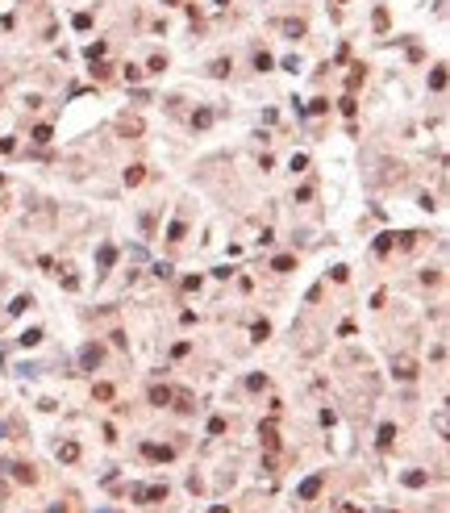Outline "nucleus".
Listing matches in <instances>:
<instances>
[{
	"label": "nucleus",
	"instance_id": "nucleus-1",
	"mask_svg": "<svg viewBox=\"0 0 450 513\" xmlns=\"http://www.w3.org/2000/svg\"><path fill=\"white\" fill-rule=\"evenodd\" d=\"M5 471L17 480V484H34V480H38V476H34V467H29V463H17V459H9V463H5Z\"/></svg>",
	"mask_w": 450,
	"mask_h": 513
},
{
	"label": "nucleus",
	"instance_id": "nucleus-2",
	"mask_svg": "<svg viewBox=\"0 0 450 513\" xmlns=\"http://www.w3.org/2000/svg\"><path fill=\"white\" fill-rule=\"evenodd\" d=\"M142 455L154 459V463H167V459H175V446H154V442H146V446H142Z\"/></svg>",
	"mask_w": 450,
	"mask_h": 513
},
{
	"label": "nucleus",
	"instance_id": "nucleus-3",
	"mask_svg": "<svg viewBox=\"0 0 450 513\" xmlns=\"http://www.w3.org/2000/svg\"><path fill=\"white\" fill-rule=\"evenodd\" d=\"M100 355H105V350H100V346H96V342H88V346L79 350V367H84V371H92L96 363H100Z\"/></svg>",
	"mask_w": 450,
	"mask_h": 513
},
{
	"label": "nucleus",
	"instance_id": "nucleus-4",
	"mask_svg": "<svg viewBox=\"0 0 450 513\" xmlns=\"http://www.w3.org/2000/svg\"><path fill=\"white\" fill-rule=\"evenodd\" d=\"M392 371H396L400 380H413V376H417V359H413V355H400V359H392Z\"/></svg>",
	"mask_w": 450,
	"mask_h": 513
},
{
	"label": "nucleus",
	"instance_id": "nucleus-5",
	"mask_svg": "<svg viewBox=\"0 0 450 513\" xmlns=\"http://www.w3.org/2000/svg\"><path fill=\"white\" fill-rule=\"evenodd\" d=\"M321 484H325V480H321V476H309V480H304V484L296 488V497H300V501H313V497L321 492Z\"/></svg>",
	"mask_w": 450,
	"mask_h": 513
},
{
	"label": "nucleus",
	"instance_id": "nucleus-6",
	"mask_svg": "<svg viewBox=\"0 0 450 513\" xmlns=\"http://www.w3.org/2000/svg\"><path fill=\"white\" fill-rule=\"evenodd\" d=\"M392 442H396V426H392V422H383V426H379L375 446H379V451H392Z\"/></svg>",
	"mask_w": 450,
	"mask_h": 513
},
{
	"label": "nucleus",
	"instance_id": "nucleus-7",
	"mask_svg": "<svg viewBox=\"0 0 450 513\" xmlns=\"http://www.w3.org/2000/svg\"><path fill=\"white\" fill-rule=\"evenodd\" d=\"M171 401H175V392L167 388V384H154V388H150V405L163 409V405H171Z\"/></svg>",
	"mask_w": 450,
	"mask_h": 513
},
{
	"label": "nucleus",
	"instance_id": "nucleus-8",
	"mask_svg": "<svg viewBox=\"0 0 450 513\" xmlns=\"http://www.w3.org/2000/svg\"><path fill=\"white\" fill-rule=\"evenodd\" d=\"M113 259H117V250H113L109 242H105L100 250H96V267H100V271H109V267H113Z\"/></svg>",
	"mask_w": 450,
	"mask_h": 513
},
{
	"label": "nucleus",
	"instance_id": "nucleus-9",
	"mask_svg": "<svg viewBox=\"0 0 450 513\" xmlns=\"http://www.w3.org/2000/svg\"><path fill=\"white\" fill-rule=\"evenodd\" d=\"M230 71H234V63H230V58H213V63H209V75H217V80H225Z\"/></svg>",
	"mask_w": 450,
	"mask_h": 513
},
{
	"label": "nucleus",
	"instance_id": "nucleus-10",
	"mask_svg": "<svg viewBox=\"0 0 450 513\" xmlns=\"http://www.w3.org/2000/svg\"><path fill=\"white\" fill-rule=\"evenodd\" d=\"M79 459V442H63L58 446V463H75Z\"/></svg>",
	"mask_w": 450,
	"mask_h": 513
},
{
	"label": "nucleus",
	"instance_id": "nucleus-11",
	"mask_svg": "<svg viewBox=\"0 0 450 513\" xmlns=\"http://www.w3.org/2000/svg\"><path fill=\"white\" fill-rule=\"evenodd\" d=\"M425 484H429L425 471H404V488H425Z\"/></svg>",
	"mask_w": 450,
	"mask_h": 513
},
{
	"label": "nucleus",
	"instance_id": "nucleus-12",
	"mask_svg": "<svg viewBox=\"0 0 450 513\" xmlns=\"http://www.w3.org/2000/svg\"><path fill=\"white\" fill-rule=\"evenodd\" d=\"M259 438H263V446H279V438H275V422H267V426H259Z\"/></svg>",
	"mask_w": 450,
	"mask_h": 513
},
{
	"label": "nucleus",
	"instance_id": "nucleus-13",
	"mask_svg": "<svg viewBox=\"0 0 450 513\" xmlns=\"http://www.w3.org/2000/svg\"><path fill=\"white\" fill-rule=\"evenodd\" d=\"M142 501H167V484H150V488H142Z\"/></svg>",
	"mask_w": 450,
	"mask_h": 513
},
{
	"label": "nucleus",
	"instance_id": "nucleus-14",
	"mask_svg": "<svg viewBox=\"0 0 450 513\" xmlns=\"http://www.w3.org/2000/svg\"><path fill=\"white\" fill-rule=\"evenodd\" d=\"M279 29H283L288 38H300V34H304V21H279Z\"/></svg>",
	"mask_w": 450,
	"mask_h": 513
},
{
	"label": "nucleus",
	"instance_id": "nucleus-15",
	"mask_svg": "<svg viewBox=\"0 0 450 513\" xmlns=\"http://www.w3.org/2000/svg\"><path fill=\"white\" fill-rule=\"evenodd\" d=\"M275 67V58L267 54V50H259V54H254V71H271Z\"/></svg>",
	"mask_w": 450,
	"mask_h": 513
},
{
	"label": "nucleus",
	"instance_id": "nucleus-16",
	"mask_svg": "<svg viewBox=\"0 0 450 513\" xmlns=\"http://www.w3.org/2000/svg\"><path fill=\"white\" fill-rule=\"evenodd\" d=\"M204 125H213V113H209V109L192 113V130H204Z\"/></svg>",
	"mask_w": 450,
	"mask_h": 513
},
{
	"label": "nucleus",
	"instance_id": "nucleus-17",
	"mask_svg": "<svg viewBox=\"0 0 450 513\" xmlns=\"http://www.w3.org/2000/svg\"><path fill=\"white\" fill-rule=\"evenodd\" d=\"M292 267H296L292 254H279V259H271V271H292Z\"/></svg>",
	"mask_w": 450,
	"mask_h": 513
},
{
	"label": "nucleus",
	"instance_id": "nucleus-18",
	"mask_svg": "<svg viewBox=\"0 0 450 513\" xmlns=\"http://www.w3.org/2000/svg\"><path fill=\"white\" fill-rule=\"evenodd\" d=\"M142 175H146V167H142V163H134L130 171H125V184H130V188H134V184H142Z\"/></svg>",
	"mask_w": 450,
	"mask_h": 513
},
{
	"label": "nucleus",
	"instance_id": "nucleus-19",
	"mask_svg": "<svg viewBox=\"0 0 450 513\" xmlns=\"http://www.w3.org/2000/svg\"><path fill=\"white\" fill-rule=\"evenodd\" d=\"M183 234H188L183 221H171V226H167V238H171V242H183Z\"/></svg>",
	"mask_w": 450,
	"mask_h": 513
},
{
	"label": "nucleus",
	"instance_id": "nucleus-20",
	"mask_svg": "<svg viewBox=\"0 0 450 513\" xmlns=\"http://www.w3.org/2000/svg\"><path fill=\"white\" fill-rule=\"evenodd\" d=\"M429 88H434V92H442V88H446V67H434V75H429Z\"/></svg>",
	"mask_w": 450,
	"mask_h": 513
},
{
	"label": "nucleus",
	"instance_id": "nucleus-21",
	"mask_svg": "<svg viewBox=\"0 0 450 513\" xmlns=\"http://www.w3.org/2000/svg\"><path fill=\"white\" fill-rule=\"evenodd\" d=\"M392 238H396V234H379V238H375V254H388V250H392Z\"/></svg>",
	"mask_w": 450,
	"mask_h": 513
},
{
	"label": "nucleus",
	"instance_id": "nucleus-22",
	"mask_svg": "<svg viewBox=\"0 0 450 513\" xmlns=\"http://www.w3.org/2000/svg\"><path fill=\"white\" fill-rule=\"evenodd\" d=\"M38 342H42V330H38V326L21 334V346H38Z\"/></svg>",
	"mask_w": 450,
	"mask_h": 513
},
{
	"label": "nucleus",
	"instance_id": "nucleus-23",
	"mask_svg": "<svg viewBox=\"0 0 450 513\" xmlns=\"http://www.w3.org/2000/svg\"><path fill=\"white\" fill-rule=\"evenodd\" d=\"M29 305H34V297H17V301H13V305H9V313H13V317H17V313H25V309H29Z\"/></svg>",
	"mask_w": 450,
	"mask_h": 513
},
{
	"label": "nucleus",
	"instance_id": "nucleus-24",
	"mask_svg": "<svg viewBox=\"0 0 450 513\" xmlns=\"http://www.w3.org/2000/svg\"><path fill=\"white\" fill-rule=\"evenodd\" d=\"M121 130L125 134H142V121L138 117H121Z\"/></svg>",
	"mask_w": 450,
	"mask_h": 513
},
{
	"label": "nucleus",
	"instance_id": "nucleus-25",
	"mask_svg": "<svg viewBox=\"0 0 450 513\" xmlns=\"http://www.w3.org/2000/svg\"><path fill=\"white\" fill-rule=\"evenodd\" d=\"M92 397H96V401H113V384H96Z\"/></svg>",
	"mask_w": 450,
	"mask_h": 513
},
{
	"label": "nucleus",
	"instance_id": "nucleus-26",
	"mask_svg": "<svg viewBox=\"0 0 450 513\" xmlns=\"http://www.w3.org/2000/svg\"><path fill=\"white\" fill-rule=\"evenodd\" d=\"M29 138H34V142H42V146H46V142H50V125H34V134H29Z\"/></svg>",
	"mask_w": 450,
	"mask_h": 513
},
{
	"label": "nucleus",
	"instance_id": "nucleus-27",
	"mask_svg": "<svg viewBox=\"0 0 450 513\" xmlns=\"http://www.w3.org/2000/svg\"><path fill=\"white\" fill-rule=\"evenodd\" d=\"M246 388H250V392H263V388H267V376H250Z\"/></svg>",
	"mask_w": 450,
	"mask_h": 513
},
{
	"label": "nucleus",
	"instance_id": "nucleus-28",
	"mask_svg": "<svg viewBox=\"0 0 450 513\" xmlns=\"http://www.w3.org/2000/svg\"><path fill=\"white\" fill-rule=\"evenodd\" d=\"M250 334H254V342H263V338L271 334V326H267V322H254V330H250Z\"/></svg>",
	"mask_w": 450,
	"mask_h": 513
},
{
	"label": "nucleus",
	"instance_id": "nucleus-29",
	"mask_svg": "<svg viewBox=\"0 0 450 513\" xmlns=\"http://www.w3.org/2000/svg\"><path fill=\"white\" fill-rule=\"evenodd\" d=\"M146 67H150V71H167V58H163V54H150Z\"/></svg>",
	"mask_w": 450,
	"mask_h": 513
},
{
	"label": "nucleus",
	"instance_id": "nucleus-30",
	"mask_svg": "<svg viewBox=\"0 0 450 513\" xmlns=\"http://www.w3.org/2000/svg\"><path fill=\"white\" fill-rule=\"evenodd\" d=\"M142 75H146V71H142V67H134V63H130V67H125V80H130V84H138Z\"/></svg>",
	"mask_w": 450,
	"mask_h": 513
},
{
	"label": "nucleus",
	"instance_id": "nucleus-31",
	"mask_svg": "<svg viewBox=\"0 0 450 513\" xmlns=\"http://www.w3.org/2000/svg\"><path fill=\"white\" fill-rule=\"evenodd\" d=\"M209 434H213V438L225 434V418H213V422H209Z\"/></svg>",
	"mask_w": 450,
	"mask_h": 513
},
{
	"label": "nucleus",
	"instance_id": "nucleus-32",
	"mask_svg": "<svg viewBox=\"0 0 450 513\" xmlns=\"http://www.w3.org/2000/svg\"><path fill=\"white\" fill-rule=\"evenodd\" d=\"M375 29H388V9H375Z\"/></svg>",
	"mask_w": 450,
	"mask_h": 513
},
{
	"label": "nucleus",
	"instance_id": "nucleus-33",
	"mask_svg": "<svg viewBox=\"0 0 450 513\" xmlns=\"http://www.w3.org/2000/svg\"><path fill=\"white\" fill-rule=\"evenodd\" d=\"M100 54H105V42H92V46H88V58H92V63L100 58Z\"/></svg>",
	"mask_w": 450,
	"mask_h": 513
},
{
	"label": "nucleus",
	"instance_id": "nucleus-34",
	"mask_svg": "<svg viewBox=\"0 0 450 513\" xmlns=\"http://www.w3.org/2000/svg\"><path fill=\"white\" fill-rule=\"evenodd\" d=\"M338 513H359V509H355V505H342V509H338Z\"/></svg>",
	"mask_w": 450,
	"mask_h": 513
},
{
	"label": "nucleus",
	"instance_id": "nucleus-35",
	"mask_svg": "<svg viewBox=\"0 0 450 513\" xmlns=\"http://www.w3.org/2000/svg\"><path fill=\"white\" fill-rule=\"evenodd\" d=\"M213 5H221V9H225V5H234V0H213Z\"/></svg>",
	"mask_w": 450,
	"mask_h": 513
},
{
	"label": "nucleus",
	"instance_id": "nucleus-36",
	"mask_svg": "<svg viewBox=\"0 0 450 513\" xmlns=\"http://www.w3.org/2000/svg\"><path fill=\"white\" fill-rule=\"evenodd\" d=\"M5 434H9V426H5V422H0V438H5Z\"/></svg>",
	"mask_w": 450,
	"mask_h": 513
},
{
	"label": "nucleus",
	"instance_id": "nucleus-37",
	"mask_svg": "<svg viewBox=\"0 0 450 513\" xmlns=\"http://www.w3.org/2000/svg\"><path fill=\"white\" fill-rule=\"evenodd\" d=\"M163 5H183V0H163Z\"/></svg>",
	"mask_w": 450,
	"mask_h": 513
},
{
	"label": "nucleus",
	"instance_id": "nucleus-38",
	"mask_svg": "<svg viewBox=\"0 0 450 513\" xmlns=\"http://www.w3.org/2000/svg\"><path fill=\"white\" fill-rule=\"evenodd\" d=\"M338 5H346V0H338Z\"/></svg>",
	"mask_w": 450,
	"mask_h": 513
}]
</instances>
